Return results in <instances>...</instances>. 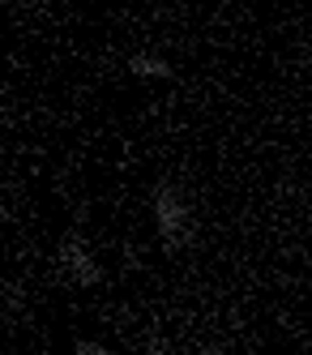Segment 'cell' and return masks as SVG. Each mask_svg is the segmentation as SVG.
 Instances as JSON below:
<instances>
[{
    "instance_id": "obj_3",
    "label": "cell",
    "mask_w": 312,
    "mask_h": 355,
    "mask_svg": "<svg viewBox=\"0 0 312 355\" xmlns=\"http://www.w3.org/2000/svg\"><path fill=\"white\" fill-rule=\"evenodd\" d=\"M128 73H133V78H146V82H171L175 78V69L163 56H150V52L128 56Z\"/></svg>"
},
{
    "instance_id": "obj_1",
    "label": "cell",
    "mask_w": 312,
    "mask_h": 355,
    "mask_svg": "<svg viewBox=\"0 0 312 355\" xmlns=\"http://www.w3.org/2000/svg\"><path fill=\"white\" fill-rule=\"evenodd\" d=\"M154 227H159V240L167 248H184L193 240V210L175 184L154 189Z\"/></svg>"
},
{
    "instance_id": "obj_4",
    "label": "cell",
    "mask_w": 312,
    "mask_h": 355,
    "mask_svg": "<svg viewBox=\"0 0 312 355\" xmlns=\"http://www.w3.org/2000/svg\"><path fill=\"white\" fill-rule=\"evenodd\" d=\"M73 355H112L107 347H103V343H77V351Z\"/></svg>"
},
{
    "instance_id": "obj_2",
    "label": "cell",
    "mask_w": 312,
    "mask_h": 355,
    "mask_svg": "<svg viewBox=\"0 0 312 355\" xmlns=\"http://www.w3.org/2000/svg\"><path fill=\"white\" fill-rule=\"evenodd\" d=\"M60 266H64V274L73 278L77 287H98L103 283V266L94 261V252L86 248L82 236H64V244H60Z\"/></svg>"
}]
</instances>
